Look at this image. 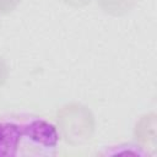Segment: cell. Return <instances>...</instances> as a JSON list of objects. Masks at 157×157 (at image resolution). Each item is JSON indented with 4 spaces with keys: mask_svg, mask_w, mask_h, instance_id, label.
I'll list each match as a JSON object with an SVG mask.
<instances>
[{
    "mask_svg": "<svg viewBox=\"0 0 157 157\" xmlns=\"http://www.w3.org/2000/svg\"><path fill=\"white\" fill-rule=\"evenodd\" d=\"M59 134L45 119L4 118L0 120V157L54 156Z\"/></svg>",
    "mask_w": 157,
    "mask_h": 157,
    "instance_id": "cell-1",
    "label": "cell"
},
{
    "mask_svg": "<svg viewBox=\"0 0 157 157\" xmlns=\"http://www.w3.org/2000/svg\"><path fill=\"white\" fill-rule=\"evenodd\" d=\"M135 1L136 0H97L104 11L114 15H121L126 12L134 6Z\"/></svg>",
    "mask_w": 157,
    "mask_h": 157,
    "instance_id": "cell-2",
    "label": "cell"
},
{
    "mask_svg": "<svg viewBox=\"0 0 157 157\" xmlns=\"http://www.w3.org/2000/svg\"><path fill=\"white\" fill-rule=\"evenodd\" d=\"M21 0H0V13H6L16 7Z\"/></svg>",
    "mask_w": 157,
    "mask_h": 157,
    "instance_id": "cell-3",
    "label": "cell"
},
{
    "mask_svg": "<svg viewBox=\"0 0 157 157\" xmlns=\"http://www.w3.org/2000/svg\"><path fill=\"white\" fill-rule=\"evenodd\" d=\"M63 1H65L66 4L72 5V6H85V5H87L91 0H63Z\"/></svg>",
    "mask_w": 157,
    "mask_h": 157,
    "instance_id": "cell-4",
    "label": "cell"
}]
</instances>
